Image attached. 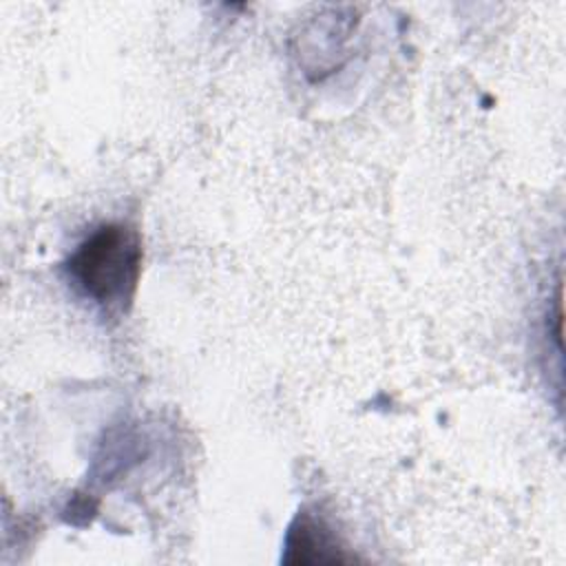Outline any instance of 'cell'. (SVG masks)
<instances>
[{
    "label": "cell",
    "instance_id": "obj_1",
    "mask_svg": "<svg viewBox=\"0 0 566 566\" xmlns=\"http://www.w3.org/2000/svg\"><path fill=\"white\" fill-rule=\"evenodd\" d=\"M66 270L80 290L104 307H124L142 272L139 234L122 223L99 226L69 256Z\"/></svg>",
    "mask_w": 566,
    "mask_h": 566
},
{
    "label": "cell",
    "instance_id": "obj_2",
    "mask_svg": "<svg viewBox=\"0 0 566 566\" xmlns=\"http://www.w3.org/2000/svg\"><path fill=\"white\" fill-rule=\"evenodd\" d=\"M287 551L290 555L285 557V562L292 564H323L349 559L338 551V544L332 537V533L310 515H301L292 524L287 535Z\"/></svg>",
    "mask_w": 566,
    "mask_h": 566
}]
</instances>
